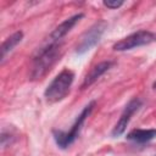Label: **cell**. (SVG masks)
<instances>
[{
    "instance_id": "1",
    "label": "cell",
    "mask_w": 156,
    "mask_h": 156,
    "mask_svg": "<svg viewBox=\"0 0 156 156\" xmlns=\"http://www.w3.org/2000/svg\"><path fill=\"white\" fill-rule=\"evenodd\" d=\"M60 51H61L60 41L58 43L49 41L44 48H41L33 60L30 78L33 80H38L41 79L44 76H46V73L52 68V66L58 60Z\"/></svg>"
},
{
    "instance_id": "2",
    "label": "cell",
    "mask_w": 156,
    "mask_h": 156,
    "mask_svg": "<svg viewBox=\"0 0 156 156\" xmlns=\"http://www.w3.org/2000/svg\"><path fill=\"white\" fill-rule=\"evenodd\" d=\"M74 74L69 69H63L61 71L48 85V88L44 91V96L48 102L55 104L61 100H63L67 94L69 93L71 85L73 83Z\"/></svg>"
},
{
    "instance_id": "3",
    "label": "cell",
    "mask_w": 156,
    "mask_h": 156,
    "mask_svg": "<svg viewBox=\"0 0 156 156\" xmlns=\"http://www.w3.org/2000/svg\"><path fill=\"white\" fill-rule=\"evenodd\" d=\"M95 106V101H91L89 102L84 108L83 111L80 112V115L77 117L76 122L73 123L72 128L68 130V132H62V130H54V139L56 141V144L61 147V149H66L68 147L69 145H72L74 143V140L78 138L79 135V132L82 129V126L85 121V118L90 115L93 107Z\"/></svg>"
},
{
    "instance_id": "4",
    "label": "cell",
    "mask_w": 156,
    "mask_h": 156,
    "mask_svg": "<svg viewBox=\"0 0 156 156\" xmlns=\"http://www.w3.org/2000/svg\"><path fill=\"white\" fill-rule=\"evenodd\" d=\"M156 41V34L149 30H138L132 33L130 35L121 39L113 45V50L116 51H126L138 46H144L150 43Z\"/></svg>"
},
{
    "instance_id": "5",
    "label": "cell",
    "mask_w": 156,
    "mask_h": 156,
    "mask_svg": "<svg viewBox=\"0 0 156 156\" xmlns=\"http://www.w3.org/2000/svg\"><path fill=\"white\" fill-rule=\"evenodd\" d=\"M107 28V23L105 21H98L96 23H94L80 38L76 51L78 54H84L87 51H89L93 46H95L99 40L101 39L105 29Z\"/></svg>"
},
{
    "instance_id": "6",
    "label": "cell",
    "mask_w": 156,
    "mask_h": 156,
    "mask_svg": "<svg viewBox=\"0 0 156 156\" xmlns=\"http://www.w3.org/2000/svg\"><path fill=\"white\" fill-rule=\"evenodd\" d=\"M140 105H141V101L139 99H136V98L132 99L127 104V106L124 107V110H123L118 122L116 123V126L112 129V136H119L121 134L124 133V130L127 129V126L129 124V121H130L132 116L139 110Z\"/></svg>"
},
{
    "instance_id": "7",
    "label": "cell",
    "mask_w": 156,
    "mask_h": 156,
    "mask_svg": "<svg viewBox=\"0 0 156 156\" xmlns=\"http://www.w3.org/2000/svg\"><path fill=\"white\" fill-rule=\"evenodd\" d=\"M82 17H83V13H78V15H74V16H72V17L65 20L61 24H58V26L52 30V33H51L50 37H49V41L58 43V41L76 26V23H77Z\"/></svg>"
},
{
    "instance_id": "8",
    "label": "cell",
    "mask_w": 156,
    "mask_h": 156,
    "mask_svg": "<svg viewBox=\"0 0 156 156\" xmlns=\"http://www.w3.org/2000/svg\"><path fill=\"white\" fill-rule=\"evenodd\" d=\"M113 62L112 61H104V62H100L98 63L96 66H94L90 72L87 74V77L84 78V82L82 84V88H87V87H90L94 82H96L105 72H107L111 67H112Z\"/></svg>"
},
{
    "instance_id": "9",
    "label": "cell",
    "mask_w": 156,
    "mask_h": 156,
    "mask_svg": "<svg viewBox=\"0 0 156 156\" xmlns=\"http://www.w3.org/2000/svg\"><path fill=\"white\" fill-rule=\"evenodd\" d=\"M156 136V129H133L127 134V139L138 144H144Z\"/></svg>"
},
{
    "instance_id": "10",
    "label": "cell",
    "mask_w": 156,
    "mask_h": 156,
    "mask_svg": "<svg viewBox=\"0 0 156 156\" xmlns=\"http://www.w3.org/2000/svg\"><path fill=\"white\" fill-rule=\"evenodd\" d=\"M22 38H23V33H22L21 30H18V32H15L13 34H11V35L2 43V45H1V62L5 60L6 55L10 54V52L15 49V46H16L18 43H21Z\"/></svg>"
},
{
    "instance_id": "11",
    "label": "cell",
    "mask_w": 156,
    "mask_h": 156,
    "mask_svg": "<svg viewBox=\"0 0 156 156\" xmlns=\"http://www.w3.org/2000/svg\"><path fill=\"white\" fill-rule=\"evenodd\" d=\"M104 5L108 9H118L119 6L123 5V1H121V0H118V1L117 0H107V1H104Z\"/></svg>"
},
{
    "instance_id": "12",
    "label": "cell",
    "mask_w": 156,
    "mask_h": 156,
    "mask_svg": "<svg viewBox=\"0 0 156 156\" xmlns=\"http://www.w3.org/2000/svg\"><path fill=\"white\" fill-rule=\"evenodd\" d=\"M152 88H154V89H155V90H156V82H155V83H154V84H152Z\"/></svg>"
}]
</instances>
